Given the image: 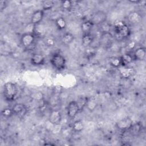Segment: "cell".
Returning <instances> with one entry per match:
<instances>
[{
    "label": "cell",
    "mask_w": 146,
    "mask_h": 146,
    "mask_svg": "<svg viewBox=\"0 0 146 146\" xmlns=\"http://www.w3.org/2000/svg\"><path fill=\"white\" fill-rule=\"evenodd\" d=\"M114 31L115 38L121 40L128 38L131 33L129 26L124 22L119 21L115 23Z\"/></svg>",
    "instance_id": "1"
},
{
    "label": "cell",
    "mask_w": 146,
    "mask_h": 146,
    "mask_svg": "<svg viewBox=\"0 0 146 146\" xmlns=\"http://www.w3.org/2000/svg\"><path fill=\"white\" fill-rule=\"evenodd\" d=\"M18 89L16 84L13 82H6L3 87V96L4 99L9 102H13L16 98Z\"/></svg>",
    "instance_id": "2"
},
{
    "label": "cell",
    "mask_w": 146,
    "mask_h": 146,
    "mask_svg": "<svg viewBox=\"0 0 146 146\" xmlns=\"http://www.w3.org/2000/svg\"><path fill=\"white\" fill-rule=\"evenodd\" d=\"M50 61L52 67L58 71L63 70L66 68V58L60 53L54 54L51 56Z\"/></svg>",
    "instance_id": "3"
},
{
    "label": "cell",
    "mask_w": 146,
    "mask_h": 146,
    "mask_svg": "<svg viewBox=\"0 0 146 146\" xmlns=\"http://www.w3.org/2000/svg\"><path fill=\"white\" fill-rule=\"evenodd\" d=\"M107 15L103 11H97L94 13L89 19L94 25H101L106 22Z\"/></svg>",
    "instance_id": "4"
},
{
    "label": "cell",
    "mask_w": 146,
    "mask_h": 146,
    "mask_svg": "<svg viewBox=\"0 0 146 146\" xmlns=\"http://www.w3.org/2000/svg\"><path fill=\"white\" fill-rule=\"evenodd\" d=\"M133 123V122L131 118L127 116L117 121L115 124V126L120 131H127Z\"/></svg>",
    "instance_id": "5"
},
{
    "label": "cell",
    "mask_w": 146,
    "mask_h": 146,
    "mask_svg": "<svg viewBox=\"0 0 146 146\" xmlns=\"http://www.w3.org/2000/svg\"><path fill=\"white\" fill-rule=\"evenodd\" d=\"M35 37L34 34L24 33L21 36V43L24 47L29 48L34 43Z\"/></svg>",
    "instance_id": "6"
},
{
    "label": "cell",
    "mask_w": 146,
    "mask_h": 146,
    "mask_svg": "<svg viewBox=\"0 0 146 146\" xmlns=\"http://www.w3.org/2000/svg\"><path fill=\"white\" fill-rule=\"evenodd\" d=\"M79 112V107L76 100H72L68 103L67 107V115L69 118L74 119Z\"/></svg>",
    "instance_id": "7"
},
{
    "label": "cell",
    "mask_w": 146,
    "mask_h": 146,
    "mask_svg": "<svg viewBox=\"0 0 146 146\" xmlns=\"http://www.w3.org/2000/svg\"><path fill=\"white\" fill-rule=\"evenodd\" d=\"M49 122L54 125H59L62 121V113L58 110H52L51 111L48 116Z\"/></svg>",
    "instance_id": "8"
},
{
    "label": "cell",
    "mask_w": 146,
    "mask_h": 146,
    "mask_svg": "<svg viewBox=\"0 0 146 146\" xmlns=\"http://www.w3.org/2000/svg\"><path fill=\"white\" fill-rule=\"evenodd\" d=\"M12 110L14 112V115L22 117L27 112V108L26 106L22 103H17L12 107Z\"/></svg>",
    "instance_id": "9"
},
{
    "label": "cell",
    "mask_w": 146,
    "mask_h": 146,
    "mask_svg": "<svg viewBox=\"0 0 146 146\" xmlns=\"http://www.w3.org/2000/svg\"><path fill=\"white\" fill-rule=\"evenodd\" d=\"M44 15L43 10H37L35 11L30 18V23L34 25H37L40 23Z\"/></svg>",
    "instance_id": "10"
},
{
    "label": "cell",
    "mask_w": 146,
    "mask_h": 146,
    "mask_svg": "<svg viewBox=\"0 0 146 146\" xmlns=\"http://www.w3.org/2000/svg\"><path fill=\"white\" fill-rule=\"evenodd\" d=\"M45 57L41 54L35 53L30 58V63L35 66H42L45 63Z\"/></svg>",
    "instance_id": "11"
},
{
    "label": "cell",
    "mask_w": 146,
    "mask_h": 146,
    "mask_svg": "<svg viewBox=\"0 0 146 146\" xmlns=\"http://www.w3.org/2000/svg\"><path fill=\"white\" fill-rule=\"evenodd\" d=\"M146 56V50L145 47H139L134 51L132 56L134 60L142 61L144 60Z\"/></svg>",
    "instance_id": "12"
},
{
    "label": "cell",
    "mask_w": 146,
    "mask_h": 146,
    "mask_svg": "<svg viewBox=\"0 0 146 146\" xmlns=\"http://www.w3.org/2000/svg\"><path fill=\"white\" fill-rule=\"evenodd\" d=\"M127 19L130 23L136 25L141 21L142 17L139 12L133 11L129 13L128 15L127 16Z\"/></svg>",
    "instance_id": "13"
},
{
    "label": "cell",
    "mask_w": 146,
    "mask_h": 146,
    "mask_svg": "<svg viewBox=\"0 0 146 146\" xmlns=\"http://www.w3.org/2000/svg\"><path fill=\"white\" fill-rule=\"evenodd\" d=\"M142 129V124L140 122L133 123L130 128L127 131L129 132L131 135L133 136H136L140 134Z\"/></svg>",
    "instance_id": "14"
},
{
    "label": "cell",
    "mask_w": 146,
    "mask_h": 146,
    "mask_svg": "<svg viewBox=\"0 0 146 146\" xmlns=\"http://www.w3.org/2000/svg\"><path fill=\"white\" fill-rule=\"evenodd\" d=\"M74 39L75 36L72 33L70 32H67L64 33L62 36L60 42L63 45L68 46L74 41Z\"/></svg>",
    "instance_id": "15"
},
{
    "label": "cell",
    "mask_w": 146,
    "mask_h": 146,
    "mask_svg": "<svg viewBox=\"0 0 146 146\" xmlns=\"http://www.w3.org/2000/svg\"><path fill=\"white\" fill-rule=\"evenodd\" d=\"M94 39V36L91 34H83L82 36V44L85 48L91 46Z\"/></svg>",
    "instance_id": "16"
},
{
    "label": "cell",
    "mask_w": 146,
    "mask_h": 146,
    "mask_svg": "<svg viewBox=\"0 0 146 146\" xmlns=\"http://www.w3.org/2000/svg\"><path fill=\"white\" fill-rule=\"evenodd\" d=\"M94 25L90 20H87L83 22L81 24V30L83 34H91Z\"/></svg>",
    "instance_id": "17"
},
{
    "label": "cell",
    "mask_w": 146,
    "mask_h": 146,
    "mask_svg": "<svg viewBox=\"0 0 146 146\" xmlns=\"http://www.w3.org/2000/svg\"><path fill=\"white\" fill-rule=\"evenodd\" d=\"M120 57L121 60V66L123 67H127L134 60L132 55L129 53L124 54Z\"/></svg>",
    "instance_id": "18"
},
{
    "label": "cell",
    "mask_w": 146,
    "mask_h": 146,
    "mask_svg": "<svg viewBox=\"0 0 146 146\" xmlns=\"http://www.w3.org/2000/svg\"><path fill=\"white\" fill-rule=\"evenodd\" d=\"M0 50L2 55H10L12 53V49L10 45L3 41H1V42Z\"/></svg>",
    "instance_id": "19"
},
{
    "label": "cell",
    "mask_w": 146,
    "mask_h": 146,
    "mask_svg": "<svg viewBox=\"0 0 146 146\" xmlns=\"http://www.w3.org/2000/svg\"><path fill=\"white\" fill-rule=\"evenodd\" d=\"M84 128V125L82 120H76L72 125V129L74 132L76 133L81 132Z\"/></svg>",
    "instance_id": "20"
},
{
    "label": "cell",
    "mask_w": 146,
    "mask_h": 146,
    "mask_svg": "<svg viewBox=\"0 0 146 146\" xmlns=\"http://www.w3.org/2000/svg\"><path fill=\"white\" fill-rule=\"evenodd\" d=\"M120 74L124 78H129L133 76L135 74V71L132 68L126 67L120 71Z\"/></svg>",
    "instance_id": "21"
},
{
    "label": "cell",
    "mask_w": 146,
    "mask_h": 146,
    "mask_svg": "<svg viewBox=\"0 0 146 146\" xmlns=\"http://www.w3.org/2000/svg\"><path fill=\"white\" fill-rule=\"evenodd\" d=\"M55 25L56 27L59 30H63L66 29V26H67V23L65 20V19L63 17H60L57 18L55 19Z\"/></svg>",
    "instance_id": "22"
},
{
    "label": "cell",
    "mask_w": 146,
    "mask_h": 146,
    "mask_svg": "<svg viewBox=\"0 0 146 146\" xmlns=\"http://www.w3.org/2000/svg\"><path fill=\"white\" fill-rule=\"evenodd\" d=\"M88 100V98H87V96H82L79 97L78 98L77 100H76L78 103V105L79 107L80 111H82L84 108V107H86Z\"/></svg>",
    "instance_id": "23"
},
{
    "label": "cell",
    "mask_w": 146,
    "mask_h": 146,
    "mask_svg": "<svg viewBox=\"0 0 146 146\" xmlns=\"http://www.w3.org/2000/svg\"><path fill=\"white\" fill-rule=\"evenodd\" d=\"M110 64L115 67L118 68L121 66V60L120 56H112L109 58Z\"/></svg>",
    "instance_id": "24"
},
{
    "label": "cell",
    "mask_w": 146,
    "mask_h": 146,
    "mask_svg": "<svg viewBox=\"0 0 146 146\" xmlns=\"http://www.w3.org/2000/svg\"><path fill=\"white\" fill-rule=\"evenodd\" d=\"M55 2L53 1L47 0V1H43L42 2V10H51L54 6Z\"/></svg>",
    "instance_id": "25"
},
{
    "label": "cell",
    "mask_w": 146,
    "mask_h": 146,
    "mask_svg": "<svg viewBox=\"0 0 146 146\" xmlns=\"http://www.w3.org/2000/svg\"><path fill=\"white\" fill-rule=\"evenodd\" d=\"M61 8L64 11H70L72 7V3L71 1L66 0L60 2Z\"/></svg>",
    "instance_id": "26"
},
{
    "label": "cell",
    "mask_w": 146,
    "mask_h": 146,
    "mask_svg": "<svg viewBox=\"0 0 146 146\" xmlns=\"http://www.w3.org/2000/svg\"><path fill=\"white\" fill-rule=\"evenodd\" d=\"M1 115L5 118H10L14 115V112L12 108H5L1 111Z\"/></svg>",
    "instance_id": "27"
},
{
    "label": "cell",
    "mask_w": 146,
    "mask_h": 146,
    "mask_svg": "<svg viewBox=\"0 0 146 146\" xmlns=\"http://www.w3.org/2000/svg\"><path fill=\"white\" fill-rule=\"evenodd\" d=\"M86 107L88 108V109L89 110H94L95 108H96V101L95 99H89L88 98V102H87V106Z\"/></svg>",
    "instance_id": "28"
},
{
    "label": "cell",
    "mask_w": 146,
    "mask_h": 146,
    "mask_svg": "<svg viewBox=\"0 0 146 146\" xmlns=\"http://www.w3.org/2000/svg\"><path fill=\"white\" fill-rule=\"evenodd\" d=\"M44 43L47 47H53L55 44V40L52 37H47L44 40Z\"/></svg>",
    "instance_id": "29"
},
{
    "label": "cell",
    "mask_w": 146,
    "mask_h": 146,
    "mask_svg": "<svg viewBox=\"0 0 146 146\" xmlns=\"http://www.w3.org/2000/svg\"><path fill=\"white\" fill-rule=\"evenodd\" d=\"M86 48V54L87 56L91 57L95 54V50L94 48V47H91V46H90Z\"/></svg>",
    "instance_id": "30"
},
{
    "label": "cell",
    "mask_w": 146,
    "mask_h": 146,
    "mask_svg": "<svg viewBox=\"0 0 146 146\" xmlns=\"http://www.w3.org/2000/svg\"><path fill=\"white\" fill-rule=\"evenodd\" d=\"M33 96H31L35 100H41L43 98V94L42 93V92L38 91H36L34 93H33L32 94Z\"/></svg>",
    "instance_id": "31"
},
{
    "label": "cell",
    "mask_w": 146,
    "mask_h": 146,
    "mask_svg": "<svg viewBox=\"0 0 146 146\" xmlns=\"http://www.w3.org/2000/svg\"><path fill=\"white\" fill-rule=\"evenodd\" d=\"M7 6V2L6 1L1 0L0 1V10L1 11H2Z\"/></svg>",
    "instance_id": "32"
}]
</instances>
